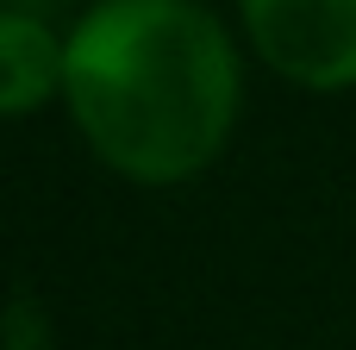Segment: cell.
Masks as SVG:
<instances>
[{
	"mask_svg": "<svg viewBox=\"0 0 356 350\" xmlns=\"http://www.w3.org/2000/svg\"><path fill=\"white\" fill-rule=\"evenodd\" d=\"M63 113L138 188L207 175L244 113V56L200 0H94L69 25Z\"/></svg>",
	"mask_w": 356,
	"mask_h": 350,
	"instance_id": "obj_1",
	"label": "cell"
},
{
	"mask_svg": "<svg viewBox=\"0 0 356 350\" xmlns=\"http://www.w3.org/2000/svg\"><path fill=\"white\" fill-rule=\"evenodd\" d=\"M244 44L307 94L356 88V0H238Z\"/></svg>",
	"mask_w": 356,
	"mask_h": 350,
	"instance_id": "obj_2",
	"label": "cell"
},
{
	"mask_svg": "<svg viewBox=\"0 0 356 350\" xmlns=\"http://www.w3.org/2000/svg\"><path fill=\"white\" fill-rule=\"evenodd\" d=\"M69 31L31 6H0V119H31L63 100Z\"/></svg>",
	"mask_w": 356,
	"mask_h": 350,
	"instance_id": "obj_3",
	"label": "cell"
}]
</instances>
